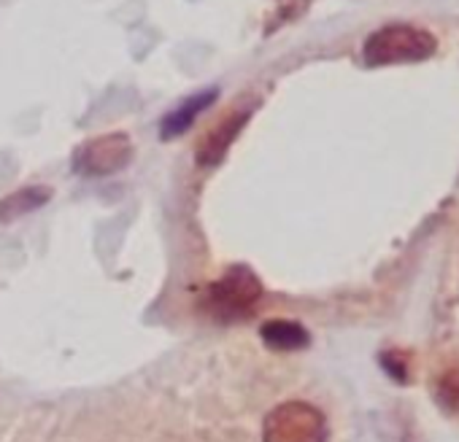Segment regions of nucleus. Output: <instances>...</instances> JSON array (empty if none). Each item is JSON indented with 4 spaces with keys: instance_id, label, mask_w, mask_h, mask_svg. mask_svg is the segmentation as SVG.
<instances>
[{
    "instance_id": "obj_1",
    "label": "nucleus",
    "mask_w": 459,
    "mask_h": 442,
    "mask_svg": "<svg viewBox=\"0 0 459 442\" xmlns=\"http://www.w3.org/2000/svg\"><path fill=\"white\" fill-rule=\"evenodd\" d=\"M437 49V41L429 30L413 25H384L370 33L362 47V60L370 68L378 65H403L429 60Z\"/></svg>"
},
{
    "instance_id": "obj_2",
    "label": "nucleus",
    "mask_w": 459,
    "mask_h": 442,
    "mask_svg": "<svg viewBox=\"0 0 459 442\" xmlns=\"http://www.w3.org/2000/svg\"><path fill=\"white\" fill-rule=\"evenodd\" d=\"M263 442H327V421L308 402H284L268 412Z\"/></svg>"
},
{
    "instance_id": "obj_3",
    "label": "nucleus",
    "mask_w": 459,
    "mask_h": 442,
    "mask_svg": "<svg viewBox=\"0 0 459 442\" xmlns=\"http://www.w3.org/2000/svg\"><path fill=\"white\" fill-rule=\"evenodd\" d=\"M263 297V281L244 265L227 270L221 281L208 286V310L219 319H238L252 313L257 300Z\"/></svg>"
},
{
    "instance_id": "obj_4",
    "label": "nucleus",
    "mask_w": 459,
    "mask_h": 442,
    "mask_svg": "<svg viewBox=\"0 0 459 442\" xmlns=\"http://www.w3.org/2000/svg\"><path fill=\"white\" fill-rule=\"evenodd\" d=\"M133 159V143L125 132H108V135H98L92 140H87L84 146H79L74 165L82 175H92V178H103V175H114L122 167H127Z\"/></svg>"
},
{
    "instance_id": "obj_5",
    "label": "nucleus",
    "mask_w": 459,
    "mask_h": 442,
    "mask_svg": "<svg viewBox=\"0 0 459 442\" xmlns=\"http://www.w3.org/2000/svg\"><path fill=\"white\" fill-rule=\"evenodd\" d=\"M249 116H252V108H244V111L238 108V111H233V114H227L219 124H213V127L203 135V140L197 143V149H195L197 165H203V167H216V165L227 157L230 146L236 143V138L241 135V130L247 127Z\"/></svg>"
},
{
    "instance_id": "obj_6",
    "label": "nucleus",
    "mask_w": 459,
    "mask_h": 442,
    "mask_svg": "<svg viewBox=\"0 0 459 442\" xmlns=\"http://www.w3.org/2000/svg\"><path fill=\"white\" fill-rule=\"evenodd\" d=\"M216 89H205V92H200V95H192V98H186L178 108H173L165 119H162V127H160V132H162V138L165 140H170V138H178V135H184L192 124H195V119L216 100Z\"/></svg>"
},
{
    "instance_id": "obj_7",
    "label": "nucleus",
    "mask_w": 459,
    "mask_h": 442,
    "mask_svg": "<svg viewBox=\"0 0 459 442\" xmlns=\"http://www.w3.org/2000/svg\"><path fill=\"white\" fill-rule=\"evenodd\" d=\"M263 343L271 348V351H281V353H290V351H303L311 337L308 332L298 324V321H287V319H273V321H265L263 329Z\"/></svg>"
},
{
    "instance_id": "obj_8",
    "label": "nucleus",
    "mask_w": 459,
    "mask_h": 442,
    "mask_svg": "<svg viewBox=\"0 0 459 442\" xmlns=\"http://www.w3.org/2000/svg\"><path fill=\"white\" fill-rule=\"evenodd\" d=\"M49 197L52 191L47 186H28V189L9 194L6 200H0V225H12V221L22 218L25 213L39 210Z\"/></svg>"
},
{
    "instance_id": "obj_9",
    "label": "nucleus",
    "mask_w": 459,
    "mask_h": 442,
    "mask_svg": "<svg viewBox=\"0 0 459 442\" xmlns=\"http://www.w3.org/2000/svg\"><path fill=\"white\" fill-rule=\"evenodd\" d=\"M437 399L446 410L456 412L459 410V372H446L437 383Z\"/></svg>"
}]
</instances>
